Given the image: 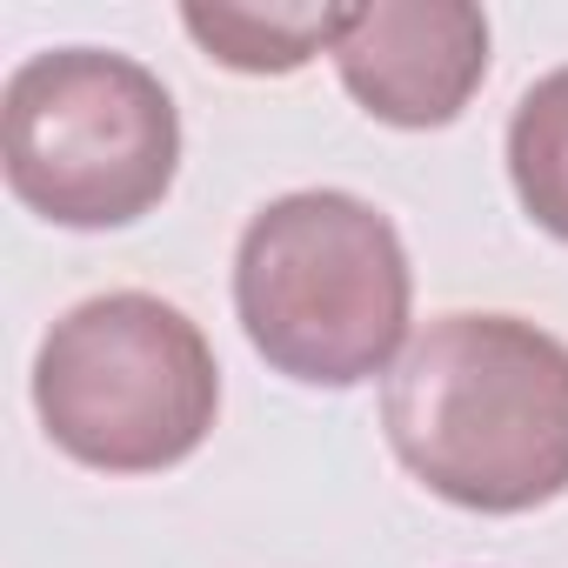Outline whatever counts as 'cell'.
Segmentation results:
<instances>
[{"mask_svg":"<svg viewBox=\"0 0 568 568\" xmlns=\"http://www.w3.org/2000/svg\"><path fill=\"white\" fill-rule=\"evenodd\" d=\"M0 168L14 201L54 227H128L154 214L181 174L174 94L108 48L28 54L0 94Z\"/></svg>","mask_w":568,"mask_h":568,"instance_id":"cell-3","label":"cell"},{"mask_svg":"<svg viewBox=\"0 0 568 568\" xmlns=\"http://www.w3.org/2000/svg\"><path fill=\"white\" fill-rule=\"evenodd\" d=\"M508 181L521 214L568 241V68L541 74L508 114Z\"/></svg>","mask_w":568,"mask_h":568,"instance_id":"cell-7","label":"cell"},{"mask_svg":"<svg viewBox=\"0 0 568 568\" xmlns=\"http://www.w3.org/2000/svg\"><path fill=\"white\" fill-rule=\"evenodd\" d=\"M415 267L395 221L342 187L267 201L234 247L247 348L302 388H362L408 348Z\"/></svg>","mask_w":568,"mask_h":568,"instance_id":"cell-2","label":"cell"},{"mask_svg":"<svg viewBox=\"0 0 568 568\" xmlns=\"http://www.w3.org/2000/svg\"><path fill=\"white\" fill-rule=\"evenodd\" d=\"M395 462L468 515L568 495V342L521 315L428 322L382 388Z\"/></svg>","mask_w":568,"mask_h":568,"instance_id":"cell-1","label":"cell"},{"mask_svg":"<svg viewBox=\"0 0 568 568\" xmlns=\"http://www.w3.org/2000/svg\"><path fill=\"white\" fill-rule=\"evenodd\" d=\"M348 101L382 128H448L488 81V14L468 0H368L342 8L328 48Z\"/></svg>","mask_w":568,"mask_h":568,"instance_id":"cell-5","label":"cell"},{"mask_svg":"<svg viewBox=\"0 0 568 568\" xmlns=\"http://www.w3.org/2000/svg\"><path fill=\"white\" fill-rule=\"evenodd\" d=\"M34 415L81 468L161 475L207 442L221 415V362L201 322L174 302L114 288L41 335Z\"/></svg>","mask_w":568,"mask_h":568,"instance_id":"cell-4","label":"cell"},{"mask_svg":"<svg viewBox=\"0 0 568 568\" xmlns=\"http://www.w3.org/2000/svg\"><path fill=\"white\" fill-rule=\"evenodd\" d=\"M181 28L234 74H295L335 48L342 8H181Z\"/></svg>","mask_w":568,"mask_h":568,"instance_id":"cell-6","label":"cell"}]
</instances>
